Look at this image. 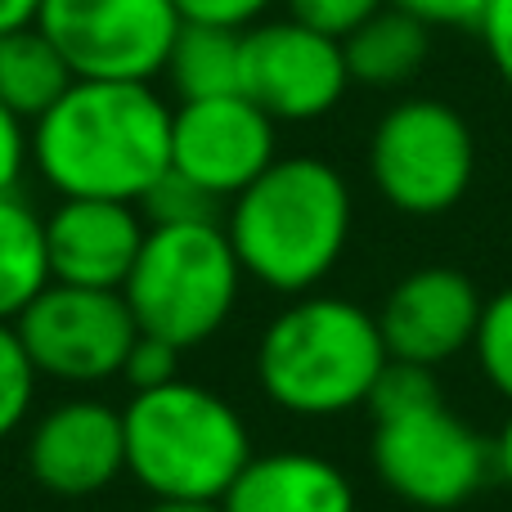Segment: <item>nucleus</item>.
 <instances>
[{
  "label": "nucleus",
  "instance_id": "412c9836",
  "mask_svg": "<svg viewBox=\"0 0 512 512\" xmlns=\"http://www.w3.org/2000/svg\"><path fill=\"white\" fill-rule=\"evenodd\" d=\"M472 351H477L481 378L512 405V288H499L495 297H486Z\"/></svg>",
  "mask_w": 512,
  "mask_h": 512
},
{
  "label": "nucleus",
  "instance_id": "f3484780",
  "mask_svg": "<svg viewBox=\"0 0 512 512\" xmlns=\"http://www.w3.org/2000/svg\"><path fill=\"white\" fill-rule=\"evenodd\" d=\"M162 77H167L171 95L180 104L216 99V95H243V32L207 27V23H180Z\"/></svg>",
  "mask_w": 512,
  "mask_h": 512
},
{
  "label": "nucleus",
  "instance_id": "aec40b11",
  "mask_svg": "<svg viewBox=\"0 0 512 512\" xmlns=\"http://www.w3.org/2000/svg\"><path fill=\"white\" fill-rule=\"evenodd\" d=\"M36 387H41V373H36L32 355L23 351L18 328L0 324V441H9L27 423L36 405Z\"/></svg>",
  "mask_w": 512,
  "mask_h": 512
},
{
  "label": "nucleus",
  "instance_id": "c85d7f7f",
  "mask_svg": "<svg viewBox=\"0 0 512 512\" xmlns=\"http://www.w3.org/2000/svg\"><path fill=\"white\" fill-rule=\"evenodd\" d=\"M27 162H32L27 122H18V117L0 104V194H14L23 171H27Z\"/></svg>",
  "mask_w": 512,
  "mask_h": 512
},
{
  "label": "nucleus",
  "instance_id": "f03ea898",
  "mask_svg": "<svg viewBox=\"0 0 512 512\" xmlns=\"http://www.w3.org/2000/svg\"><path fill=\"white\" fill-rule=\"evenodd\" d=\"M225 234L243 274L279 297L315 292L346 256L355 198L328 158H274L225 207Z\"/></svg>",
  "mask_w": 512,
  "mask_h": 512
},
{
  "label": "nucleus",
  "instance_id": "f257e3e1",
  "mask_svg": "<svg viewBox=\"0 0 512 512\" xmlns=\"http://www.w3.org/2000/svg\"><path fill=\"white\" fill-rule=\"evenodd\" d=\"M171 113L153 81L77 77L32 126V167L59 198L140 203L171 167Z\"/></svg>",
  "mask_w": 512,
  "mask_h": 512
},
{
  "label": "nucleus",
  "instance_id": "f8f14e48",
  "mask_svg": "<svg viewBox=\"0 0 512 512\" xmlns=\"http://www.w3.org/2000/svg\"><path fill=\"white\" fill-rule=\"evenodd\" d=\"M27 472L59 499H90L126 472L122 409L95 396L50 405L27 432Z\"/></svg>",
  "mask_w": 512,
  "mask_h": 512
},
{
  "label": "nucleus",
  "instance_id": "9b49d317",
  "mask_svg": "<svg viewBox=\"0 0 512 512\" xmlns=\"http://www.w3.org/2000/svg\"><path fill=\"white\" fill-rule=\"evenodd\" d=\"M279 158V122L248 95H216L176 104L171 113V167L230 203Z\"/></svg>",
  "mask_w": 512,
  "mask_h": 512
},
{
  "label": "nucleus",
  "instance_id": "ddd939ff",
  "mask_svg": "<svg viewBox=\"0 0 512 512\" xmlns=\"http://www.w3.org/2000/svg\"><path fill=\"white\" fill-rule=\"evenodd\" d=\"M481 288L454 265H418L387 292L378 310V328L391 360L441 369L459 351H468L481 319Z\"/></svg>",
  "mask_w": 512,
  "mask_h": 512
},
{
  "label": "nucleus",
  "instance_id": "9d476101",
  "mask_svg": "<svg viewBox=\"0 0 512 512\" xmlns=\"http://www.w3.org/2000/svg\"><path fill=\"white\" fill-rule=\"evenodd\" d=\"M351 90L342 41L297 23L261 18L243 32V95L274 122H319Z\"/></svg>",
  "mask_w": 512,
  "mask_h": 512
},
{
  "label": "nucleus",
  "instance_id": "c756f323",
  "mask_svg": "<svg viewBox=\"0 0 512 512\" xmlns=\"http://www.w3.org/2000/svg\"><path fill=\"white\" fill-rule=\"evenodd\" d=\"M36 14H41V0H0V36L36 23Z\"/></svg>",
  "mask_w": 512,
  "mask_h": 512
},
{
  "label": "nucleus",
  "instance_id": "bb28decb",
  "mask_svg": "<svg viewBox=\"0 0 512 512\" xmlns=\"http://www.w3.org/2000/svg\"><path fill=\"white\" fill-rule=\"evenodd\" d=\"M477 36L486 45V59L495 68V77L512 90V0H490L477 23Z\"/></svg>",
  "mask_w": 512,
  "mask_h": 512
},
{
  "label": "nucleus",
  "instance_id": "a878e982",
  "mask_svg": "<svg viewBox=\"0 0 512 512\" xmlns=\"http://www.w3.org/2000/svg\"><path fill=\"white\" fill-rule=\"evenodd\" d=\"M185 23H207V27H230V32H248L279 0H171Z\"/></svg>",
  "mask_w": 512,
  "mask_h": 512
},
{
  "label": "nucleus",
  "instance_id": "20e7f679",
  "mask_svg": "<svg viewBox=\"0 0 512 512\" xmlns=\"http://www.w3.org/2000/svg\"><path fill=\"white\" fill-rule=\"evenodd\" d=\"M126 477L153 499L221 504L252 459L243 414L203 382L176 378L122 405Z\"/></svg>",
  "mask_w": 512,
  "mask_h": 512
},
{
  "label": "nucleus",
  "instance_id": "4be33fe9",
  "mask_svg": "<svg viewBox=\"0 0 512 512\" xmlns=\"http://www.w3.org/2000/svg\"><path fill=\"white\" fill-rule=\"evenodd\" d=\"M149 225H194V221H221V198H212L203 185H194L189 176H180L176 167H167L153 189L135 203Z\"/></svg>",
  "mask_w": 512,
  "mask_h": 512
},
{
  "label": "nucleus",
  "instance_id": "1a4fd4ad",
  "mask_svg": "<svg viewBox=\"0 0 512 512\" xmlns=\"http://www.w3.org/2000/svg\"><path fill=\"white\" fill-rule=\"evenodd\" d=\"M14 328L36 373L63 387H99L108 378H122L126 351L140 337L122 292L72 283H50L14 319Z\"/></svg>",
  "mask_w": 512,
  "mask_h": 512
},
{
  "label": "nucleus",
  "instance_id": "a211bd4d",
  "mask_svg": "<svg viewBox=\"0 0 512 512\" xmlns=\"http://www.w3.org/2000/svg\"><path fill=\"white\" fill-rule=\"evenodd\" d=\"M54 283L45 216L23 194H0V324H14Z\"/></svg>",
  "mask_w": 512,
  "mask_h": 512
},
{
  "label": "nucleus",
  "instance_id": "7c9ffc66",
  "mask_svg": "<svg viewBox=\"0 0 512 512\" xmlns=\"http://www.w3.org/2000/svg\"><path fill=\"white\" fill-rule=\"evenodd\" d=\"M495 477L504 481V486L512 490V414H508V423H504V432L495 436Z\"/></svg>",
  "mask_w": 512,
  "mask_h": 512
},
{
  "label": "nucleus",
  "instance_id": "423d86ee",
  "mask_svg": "<svg viewBox=\"0 0 512 512\" xmlns=\"http://www.w3.org/2000/svg\"><path fill=\"white\" fill-rule=\"evenodd\" d=\"M477 176V140L468 117L445 99H400L369 135V180L400 216H445Z\"/></svg>",
  "mask_w": 512,
  "mask_h": 512
},
{
  "label": "nucleus",
  "instance_id": "4468645a",
  "mask_svg": "<svg viewBox=\"0 0 512 512\" xmlns=\"http://www.w3.org/2000/svg\"><path fill=\"white\" fill-rule=\"evenodd\" d=\"M149 221L135 203L117 198H59L45 216V252L54 283L122 292L135 256L144 248Z\"/></svg>",
  "mask_w": 512,
  "mask_h": 512
},
{
  "label": "nucleus",
  "instance_id": "393cba45",
  "mask_svg": "<svg viewBox=\"0 0 512 512\" xmlns=\"http://www.w3.org/2000/svg\"><path fill=\"white\" fill-rule=\"evenodd\" d=\"M283 5H288V14L297 18V23L342 41L346 32H355V27L364 23V18L378 14L387 0H283Z\"/></svg>",
  "mask_w": 512,
  "mask_h": 512
},
{
  "label": "nucleus",
  "instance_id": "0eeeda50",
  "mask_svg": "<svg viewBox=\"0 0 512 512\" xmlns=\"http://www.w3.org/2000/svg\"><path fill=\"white\" fill-rule=\"evenodd\" d=\"M369 459L400 504L423 512L468 504L495 477V445L454 409H445V396L405 414L373 418Z\"/></svg>",
  "mask_w": 512,
  "mask_h": 512
},
{
  "label": "nucleus",
  "instance_id": "2eb2a0df",
  "mask_svg": "<svg viewBox=\"0 0 512 512\" xmlns=\"http://www.w3.org/2000/svg\"><path fill=\"white\" fill-rule=\"evenodd\" d=\"M221 512H355V486L324 454L270 450L248 459Z\"/></svg>",
  "mask_w": 512,
  "mask_h": 512
},
{
  "label": "nucleus",
  "instance_id": "6ab92c4d",
  "mask_svg": "<svg viewBox=\"0 0 512 512\" xmlns=\"http://www.w3.org/2000/svg\"><path fill=\"white\" fill-rule=\"evenodd\" d=\"M72 68L36 23L0 36V104L32 126L72 86Z\"/></svg>",
  "mask_w": 512,
  "mask_h": 512
},
{
  "label": "nucleus",
  "instance_id": "b1692460",
  "mask_svg": "<svg viewBox=\"0 0 512 512\" xmlns=\"http://www.w3.org/2000/svg\"><path fill=\"white\" fill-rule=\"evenodd\" d=\"M180 346L162 342L153 333H140L126 351V364H122V378L131 382V391H149V387H167V382L180 378Z\"/></svg>",
  "mask_w": 512,
  "mask_h": 512
},
{
  "label": "nucleus",
  "instance_id": "5701e85b",
  "mask_svg": "<svg viewBox=\"0 0 512 512\" xmlns=\"http://www.w3.org/2000/svg\"><path fill=\"white\" fill-rule=\"evenodd\" d=\"M432 400H441L436 369L409 364V360H387V369L378 373L364 409H369L373 418H387V414H405V409H418V405H432Z\"/></svg>",
  "mask_w": 512,
  "mask_h": 512
},
{
  "label": "nucleus",
  "instance_id": "cd10ccee",
  "mask_svg": "<svg viewBox=\"0 0 512 512\" xmlns=\"http://www.w3.org/2000/svg\"><path fill=\"white\" fill-rule=\"evenodd\" d=\"M387 5L414 14L418 23H427L432 32L436 27H472V32H477L490 0H387Z\"/></svg>",
  "mask_w": 512,
  "mask_h": 512
},
{
  "label": "nucleus",
  "instance_id": "6e6552de",
  "mask_svg": "<svg viewBox=\"0 0 512 512\" xmlns=\"http://www.w3.org/2000/svg\"><path fill=\"white\" fill-rule=\"evenodd\" d=\"M180 23L171 0H41L36 27L86 81H153Z\"/></svg>",
  "mask_w": 512,
  "mask_h": 512
},
{
  "label": "nucleus",
  "instance_id": "7ed1b4c3",
  "mask_svg": "<svg viewBox=\"0 0 512 512\" xmlns=\"http://www.w3.org/2000/svg\"><path fill=\"white\" fill-rule=\"evenodd\" d=\"M378 315L337 292H301L256 342V382L292 418H342L369 405L387 369Z\"/></svg>",
  "mask_w": 512,
  "mask_h": 512
},
{
  "label": "nucleus",
  "instance_id": "dca6fc26",
  "mask_svg": "<svg viewBox=\"0 0 512 512\" xmlns=\"http://www.w3.org/2000/svg\"><path fill=\"white\" fill-rule=\"evenodd\" d=\"M342 54H346L351 86L400 90L432 59V27L418 23L414 14H405L396 5H382L355 32L342 36Z\"/></svg>",
  "mask_w": 512,
  "mask_h": 512
},
{
  "label": "nucleus",
  "instance_id": "39448f33",
  "mask_svg": "<svg viewBox=\"0 0 512 512\" xmlns=\"http://www.w3.org/2000/svg\"><path fill=\"white\" fill-rule=\"evenodd\" d=\"M243 279L248 274L221 221L149 225L122 297L140 333L194 351L230 324Z\"/></svg>",
  "mask_w": 512,
  "mask_h": 512
},
{
  "label": "nucleus",
  "instance_id": "2f4dec72",
  "mask_svg": "<svg viewBox=\"0 0 512 512\" xmlns=\"http://www.w3.org/2000/svg\"><path fill=\"white\" fill-rule=\"evenodd\" d=\"M144 512H221V504H194V499H153Z\"/></svg>",
  "mask_w": 512,
  "mask_h": 512
}]
</instances>
